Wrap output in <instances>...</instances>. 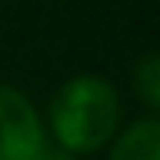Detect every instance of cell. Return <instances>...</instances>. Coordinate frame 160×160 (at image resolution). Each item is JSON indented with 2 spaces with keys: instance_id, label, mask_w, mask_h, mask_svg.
I'll list each match as a JSON object with an SVG mask.
<instances>
[{
  "instance_id": "cell-1",
  "label": "cell",
  "mask_w": 160,
  "mask_h": 160,
  "mask_svg": "<svg viewBox=\"0 0 160 160\" xmlns=\"http://www.w3.org/2000/svg\"><path fill=\"white\" fill-rule=\"evenodd\" d=\"M123 103L117 87L100 73H77L63 80L47 107V137L73 157L97 153L117 137Z\"/></svg>"
},
{
  "instance_id": "cell-2",
  "label": "cell",
  "mask_w": 160,
  "mask_h": 160,
  "mask_svg": "<svg viewBox=\"0 0 160 160\" xmlns=\"http://www.w3.org/2000/svg\"><path fill=\"white\" fill-rule=\"evenodd\" d=\"M47 150V123L30 97L10 83H0V160H40Z\"/></svg>"
},
{
  "instance_id": "cell-3",
  "label": "cell",
  "mask_w": 160,
  "mask_h": 160,
  "mask_svg": "<svg viewBox=\"0 0 160 160\" xmlns=\"http://www.w3.org/2000/svg\"><path fill=\"white\" fill-rule=\"evenodd\" d=\"M107 147V160H160V113L120 127Z\"/></svg>"
},
{
  "instance_id": "cell-4",
  "label": "cell",
  "mask_w": 160,
  "mask_h": 160,
  "mask_svg": "<svg viewBox=\"0 0 160 160\" xmlns=\"http://www.w3.org/2000/svg\"><path fill=\"white\" fill-rule=\"evenodd\" d=\"M130 87H133V97L150 113H160V50H150L133 63Z\"/></svg>"
},
{
  "instance_id": "cell-5",
  "label": "cell",
  "mask_w": 160,
  "mask_h": 160,
  "mask_svg": "<svg viewBox=\"0 0 160 160\" xmlns=\"http://www.w3.org/2000/svg\"><path fill=\"white\" fill-rule=\"evenodd\" d=\"M40 160H80V157H73V153H67V150H60V147H53V150H47Z\"/></svg>"
}]
</instances>
